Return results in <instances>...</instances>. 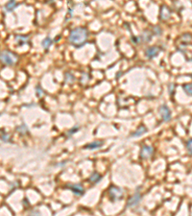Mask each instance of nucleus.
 <instances>
[{
	"mask_svg": "<svg viewBox=\"0 0 192 216\" xmlns=\"http://www.w3.org/2000/svg\"><path fill=\"white\" fill-rule=\"evenodd\" d=\"M147 132V129H146V127H144V126H140L139 127L136 131L133 134V136H140V135H142L143 134H145Z\"/></svg>",
	"mask_w": 192,
	"mask_h": 216,
	"instance_id": "f3484780",
	"label": "nucleus"
},
{
	"mask_svg": "<svg viewBox=\"0 0 192 216\" xmlns=\"http://www.w3.org/2000/svg\"><path fill=\"white\" fill-rule=\"evenodd\" d=\"M65 83H67V84H72L73 82H75V77H74V75L73 74H71L70 72H66L65 74Z\"/></svg>",
	"mask_w": 192,
	"mask_h": 216,
	"instance_id": "dca6fc26",
	"label": "nucleus"
},
{
	"mask_svg": "<svg viewBox=\"0 0 192 216\" xmlns=\"http://www.w3.org/2000/svg\"><path fill=\"white\" fill-rule=\"evenodd\" d=\"M138 38H139V42L147 43V42L151 41V39H152V33L148 30H145Z\"/></svg>",
	"mask_w": 192,
	"mask_h": 216,
	"instance_id": "9d476101",
	"label": "nucleus"
},
{
	"mask_svg": "<svg viewBox=\"0 0 192 216\" xmlns=\"http://www.w3.org/2000/svg\"><path fill=\"white\" fill-rule=\"evenodd\" d=\"M186 149L190 155H192V139H189L186 142Z\"/></svg>",
	"mask_w": 192,
	"mask_h": 216,
	"instance_id": "412c9836",
	"label": "nucleus"
},
{
	"mask_svg": "<svg viewBox=\"0 0 192 216\" xmlns=\"http://www.w3.org/2000/svg\"><path fill=\"white\" fill-rule=\"evenodd\" d=\"M191 77H192V75H191Z\"/></svg>",
	"mask_w": 192,
	"mask_h": 216,
	"instance_id": "b1692460",
	"label": "nucleus"
},
{
	"mask_svg": "<svg viewBox=\"0 0 192 216\" xmlns=\"http://www.w3.org/2000/svg\"><path fill=\"white\" fill-rule=\"evenodd\" d=\"M88 37H89V32L86 28L76 27L69 34L68 40L71 45L78 48L85 44L86 41L88 40Z\"/></svg>",
	"mask_w": 192,
	"mask_h": 216,
	"instance_id": "f257e3e1",
	"label": "nucleus"
},
{
	"mask_svg": "<svg viewBox=\"0 0 192 216\" xmlns=\"http://www.w3.org/2000/svg\"><path fill=\"white\" fill-rule=\"evenodd\" d=\"M184 90L189 96H192V84H186L184 85Z\"/></svg>",
	"mask_w": 192,
	"mask_h": 216,
	"instance_id": "a211bd4d",
	"label": "nucleus"
},
{
	"mask_svg": "<svg viewBox=\"0 0 192 216\" xmlns=\"http://www.w3.org/2000/svg\"><path fill=\"white\" fill-rule=\"evenodd\" d=\"M154 154V148L152 146H143L140 151V158L143 160H147L150 157H152V155Z\"/></svg>",
	"mask_w": 192,
	"mask_h": 216,
	"instance_id": "423d86ee",
	"label": "nucleus"
},
{
	"mask_svg": "<svg viewBox=\"0 0 192 216\" xmlns=\"http://www.w3.org/2000/svg\"><path fill=\"white\" fill-rule=\"evenodd\" d=\"M159 111H160V114H161L162 120L165 121V122H167V121H169L171 119V111L166 105H161Z\"/></svg>",
	"mask_w": 192,
	"mask_h": 216,
	"instance_id": "39448f33",
	"label": "nucleus"
},
{
	"mask_svg": "<svg viewBox=\"0 0 192 216\" xmlns=\"http://www.w3.org/2000/svg\"><path fill=\"white\" fill-rule=\"evenodd\" d=\"M153 33L156 35V36H161V33H162V31H161V28L160 27V26H154L153 27Z\"/></svg>",
	"mask_w": 192,
	"mask_h": 216,
	"instance_id": "aec40b11",
	"label": "nucleus"
},
{
	"mask_svg": "<svg viewBox=\"0 0 192 216\" xmlns=\"http://www.w3.org/2000/svg\"><path fill=\"white\" fill-rule=\"evenodd\" d=\"M160 52H161V48L159 46H151L145 50V56L149 60H152L158 56L160 54Z\"/></svg>",
	"mask_w": 192,
	"mask_h": 216,
	"instance_id": "20e7f679",
	"label": "nucleus"
},
{
	"mask_svg": "<svg viewBox=\"0 0 192 216\" xmlns=\"http://www.w3.org/2000/svg\"><path fill=\"white\" fill-rule=\"evenodd\" d=\"M102 145H103V141H93L91 143H89L88 145H86L85 148L90 149V150H94V149L101 148Z\"/></svg>",
	"mask_w": 192,
	"mask_h": 216,
	"instance_id": "ddd939ff",
	"label": "nucleus"
},
{
	"mask_svg": "<svg viewBox=\"0 0 192 216\" xmlns=\"http://www.w3.org/2000/svg\"><path fill=\"white\" fill-rule=\"evenodd\" d=\"M110 196L112 201H119L123 198V191L117 186H111L110 188Z\"/></svg>",
	"mask_w": 192,
	"mask_h": 216,
	"instance_id": "7ed1b4c3",
	"label": "nucleus"
},
{
	"mask_svg": "<svg viewBox=\"0 0 192 216\" xmlns=\"http://www.w3.org/2000/svg\"><path fill=\"white\" fill-rule=\"evenodd\" d=\"M0 62L5 65L14 66L19 62V57L12 51L2 50L0 51Z\"/></svg>",
	"mask_w": 192,
	"mask_h": 216,
	"instance_id": "f03ea898",
	"label": "nucleus"
},
{
	"mask_svg": "<svg viewBox=\"0 0 192 216\" xmlns=\"http://www.w3.org/2000/svg\"><path fill=\"white\" fill-rule=\"evenodd\" d=\"M101 179H102L101 175L98 174V173L94 172L93 174H91V176L90 177V181H91L92 184H96V183H98Z\"/></svg>",
	"mask_w": 192,
	"mask_h": 216,
	"instance_id": "2eb2a0df",
	"label": "nucleus"
},
{
	"mask_svg": "<svg viewBox=\"0 0 192 216\" xmlns=\"http://www.w3.org/2000/svg\"><path fill=\"white\" fill-rule=\"evenodd\" d=\"M16 6H17V3L15 0H9L8 3L5 5V10L9 13H11L15 10Z\"/></svg>",
	"mask_w": 192,
	"mask_h": 216,
	"instance_id": "f8f14e48",
	"label": "nucleus"
},
{
	"mask_svg": "<svg viewBox=\"0 0 192 216\" xmlns=\"http://www.w3.org/2000/svg\"><path fill=\"white\" fill-rule=\"evenodd\" d=\"M52 43H53V40H52V39L49 38V37H47V38H45L44 39L41 41V45H42V47L44 48L45 50H47V49L50 48V46L52 45Z\"/></svg>",
	"mask_w": 192,
	"mask_h": 216,
	"instance_id": "4468645a",
	"label": "nucleus"
},
{
	"mask_svg": "<svg viewBox=\"0 0 192 216\" xmlns=\"http://www.w3.org/2000/svg\"><path fill=\"white\" fill-rule=\"evenodd\" d=\"M40 86L38 85V86H37V90H38V93H37V94H38L39 97L42 96V95L44 94V91H43V89H41V90H40Z\"/></svg>",
	"mask_w": 192,
	"mask_h": 216,
	"instance_id": "4be33fe9",
	"label": "nucleus"
},
{
	"mask_svg": "<svg viewBox=\"0 0 192 216\" xmlns=\"http://www.w3.org/2000/svg\"><path fill=\"white\" fill-rule=\"evenodd\" d=\"M171 12L167 6H162L161 8V13H160V17L162 20H167L170 19Z\"/></svg>",
	"mask_w": 192,
	"mask_h": 216,
	"instance_id": "1a4fd4ad",
	"label": "nucleus"
},
{
	"mask_svg": "<svg viewBox=\"0 0 192 216\" xmlns=\"http://www.w3.org/2000/svg\"><path fill=\"white\" fill-rule=\"evenodd\" d=\"M29 41L30 39L28 36H23V35H17V36H15V42L19 46L27 44V43H29Z\"/></svg>",
	"mask_w": 192,
	"mask_h": 216,
	"instance_id": "6e6552de",
	"label": "nucleus"
},
{
	"mask_svg": "<svg viewBox=\"0 0 192 216\" xmlns=\"http://www.w3.org/2000/svg\"><path fill=\"white\" fill-rule=\"evenodd\" d=\"M69 187H70V189L72 190V191L76 194V195H83L85 190L83 188V186L79 184H76V185H69Z\"/></svg>",
	"mask_w": 192,
	"mask_h": 216,
	"instance_id": "9b49d317",
	"label": "nucleus"
},
{
	"mask_svg": "<svg viewBox=\"0 0 192 216\" xmlns=\"http://www.w3.org/2000/svg\"><path fill=\"white\" fill-rule=\"evenodd\" d=\"M141 200V194L139 192H136L135 195H133L132 197H131L129 199V201L127 203V206L128 207H133V206H136L139 204V202H140Z\"/></svg>",
	"mask_w": 192,
	"mask_h": 216,
	"instance_id": "0eeeda50",
	"label": "nucleus"
},
{
	"mask_svg": "<svg viewBox=\"0 0 192 216\" xmlns=\"http://www.w3.org/2000/svg\"><path fill=\"white\" fill-rule=\"evenodd\" d=\"M16 130H17V132H19V134H22V135H25V134L28 133V128L26 127V125H24V124H22L21 126H19Z\"/></svg>",
	"mask_w": 192,
	"mask_h": 216,
	"instance_id": "6ab92c4d",
	"label": "nucleus"
},
{
	"mask_svg": "<svg viewBox=\"0 0 192 216\" xmlns=\"http://www.w3.org/2000/svg\"><path fill=\"white\" fill-rule=\"evenodd\" d=\"M1 137H2V140H3V141H5V142H8V141H9V139H8L9 136H8L7 135H3Z\"/></svg>",
	"mask_w": 192,
	"mask_h": 216,
	"instance_id": "5701e85b",
	"label": "nucleus"
}]
</instances>
